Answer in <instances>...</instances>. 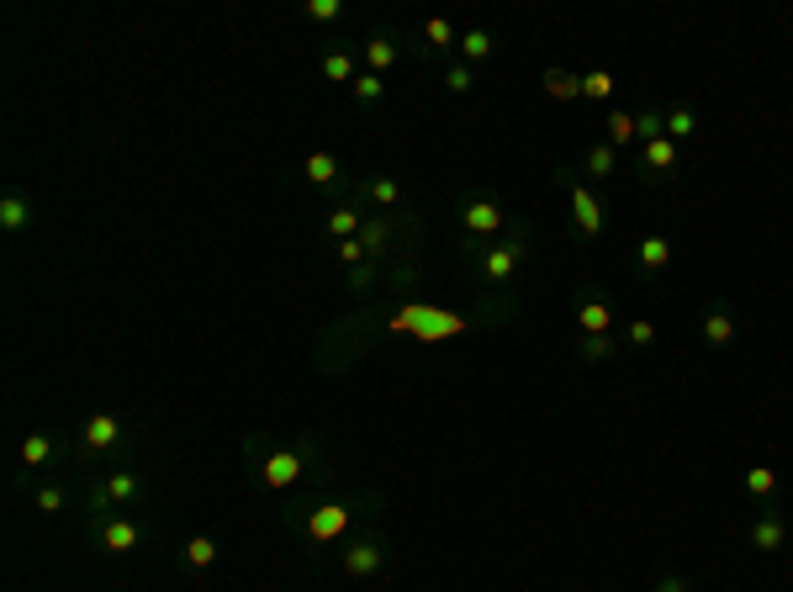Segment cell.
<instances>
[{
  "label": "cell",
  "mask_w": 793,
  "mask_h": 592,
  "mask_svg": "<svg viewBox=\"0 0 793 592\" xmlns=\"http://www.w3.org/2000/svg\"><path fill=\"white\" fill-rule=\"evenodd\" d=\"M186 567L191 571H212L217 567V540L212 534H196L191 546H186Z\"/></svg>",
  "instance_id": "35"
},
{
  "label": "cell",
  "mask_w": 793,
  "mask_h": 592,
  "mask_svg": "<svg viewBox=\"0 0 793 592\" xmlns=\"http://www.w3.org/2000/svg\"><path fill=\"white\" fill-rule=\"evenodd\" d=\"M625 344H629V350H650V344H656V323H650V318H629V323H625Z\"/></svg>",
  "instance_id": "38"
},
{
  "label": "cell",
  "mask_w": 793,
  "mask_h": 592,
  "mask_svg": "<svg viewBox=\"0 0 793 592\" xmlns=\"http://www.w3.org/2000/svg\"><path fill=\"white\" fill-rule=\"evenodd\" d=\"M582 333H614V297L603 285H577V302H572Z\"/></svg>",
  "instance_id": "11"
},
{
  "label": "cell",
  "mask_w": 793,
  "mask_h": 592,
  "mask_svg": "<svg viewBox=\"0 0 793 592\" xmlns=\"http://www.w3.org/2000/svg\"><path fill=\"white\" fill-rule=\"evenodd\" d=\"M698 127H703V122H698V112L688 101H672V106H667V138L672 143H693Z\"/></svg>",
  "instance_id": "27"
},
{
  "label": "cell",
  "mask_w": 793,
  "mask_h": 592,
  "mask_svg": "<svg viewBox=\"0 0 793 592\" xmlns=\"http://www.w3.org/2000/svg\"><path fill=\"white\" fill-rule=\"evenodd\" d=\"M144 498H148V476L117 466V471H106L91 487V523L106 519V513H122V508H133V502H144Z\"/></svg>",
  "instance_id": "4"
},
{
  "label": "cell",
  "mask_w": 793,
  "mask_h": 592,
  "mask_svg": "<svg viewBox=\"0 0 793 592\" xmlns=\"http://www.w3.org/2000/svg\"><path fill=\"white\" fill-rule=\"evenodd\" d=\"M302 175H307V186L328 190V186H338V159L328 154V148H317V154H307V165H302Z\"/></svg>",
  "instance_id": "28"
},
{
  "label": "cell",
  "mask_w": 793,
  "mask_h": 592,
  "mask_svg": "<svg viewBox=\"0 0 793 592\" xmlns=\"http://www.w3.org/2000/svg\"><path fill=\"white\" fill-rule=\"evenodd\" d=\"M698 339H703L709 350H730V344H735V312L720 308V302L703 308L698 312Z\"/></svg>",
  "instance_id": "16"
},
{
  "label": "cell",
  "mask_w": 793,
  "mask_h": 592,
  "mask_svg": "<svg viewBox=\"0 0 793 592\" xmlns=\"http://www.w3.org/2000/svg\"><path fill=\"white\" fill-rule=\"evenodd\" d=\"M376 281H382V260H365V264H355V270L344 276V285H349L355 297H365V291H371Z\"/></svg>",
  "instance_id": "37"
},
{
  "label": "cell",
  "mask_w": 793,
  "mask_h": 592,
  "mask_svg": "<svg viewBox=\"0 0 793 592\" xmlns=\"http://www.w3.org/2000/svg\"><path fill=\"white\" fill-rule=\"evenodd\" d=\"M397 228H403V217L397 212H371L361 228V243L371 260H386V249H392V238H397Z\"/></svg>",
  "instance_id": "17"
},
{
  "label": "cell",
  "mask_w": 793,
  "mask_h": 592,
  "mask_svg": "<svg viewBox=\"0 0 793 592\" xmlns=\"http://www.w3.org/2000/svg\"><path fill=\"white\" fill-rule=\"evenodd\" d=\"M413 53L418 59H456L460 53V32L450 17H429V22L413 32Z\"/></svg>",
  "instance_id": "12"
},
{
  "label": "cell",
  "mask_w": 793,
  "mask_h": 592,
  "mask_svg": "<svg viewBox=\"0 0 793 592\" xmlns=\"http://www.w3.org/2000/svg\"><path fill=\"white\" fill-rule=\"evenodd\" d=\"M741 492L745 498H757V502H778V471H772V466H745Z\"/></svg>",
  "instance_id": "26"
},
{
  "label": "cell",
  "mask_w": 793,
  "mask_h": 592,
  "mask_svg": "<svg viewBox=\"0 0 793 592\" xmlns=\"http://www.w3.org/2000/svg\"><path fill=\"white\" fill-rule=\"evenodd\" d=\"M667 264H672V238L667 233H646L640 243H635V276L640 281H661L667 276Z\"/></svg>",
  "instance_id": "15"
},
{
  "label": "cell",
  "mask_w": 793,
  "mask_h": 592,
  "mask_svg": "<svg viewBox=\"0 0 793 592\" xmlns=\"http://www.w3.org/2000/svg\"><path fill=\"white\" fill-rule=\"evenodd\" d=\"M524 255H529V222H513L503 238H492L487 249L466 255V260H471V276H477L487 291H503V285L524 270Z\"/></svg>",
  "instance_id": "1"
},
{
  "label": "cell",
  "mask_w": 793,
  "mask_h": 592,
  "mask_svg": "<svg viewBox=\"0 0 793 592\" xmlns=\"http://www.w3.org/2000/svg\"><path fill=\"white\" fill-rule=\"evenodd\" d=\"M492 53H498V38H492L487 27H471V32H460V53H456V59H466L471 70H477V64H487Z\"/></svg>",
  "instance_id": "25"
},
{
  "label": "cell",
  "mask_w": 793,
  "mask_h": 592,
  "mask_svg": "<svg viewBox=\"0 0 793 592\" xmlns=\"http://www.w3.org/2000/svg\"><path fill=\"white\" fill-rule=\"evenodd\" d=\"M619 169H625V154H619V148H608L603 138L582 148V180H614Z\"/></svg>",
  "instance_id": "18"
},
{
  "label": "cell",
  "mask_w": 793,
  "mask_h": 592,
  "mask_svg": "<svg viewBox=\"0 0 793 592\" xmlns=\"http://www.w3.org/2000/svg\"><path fill=\"white\" fill-rule=\"evenodd\" d=\"M59 450H64V445H59L53 434H27V439H22V466H32V471H38V466H49Z\"/></svg>",
  "instance_id": "31"
},
{
  "label": "cell",
  "mask_w": 793,
  "mask_h": 592,
  "mask_svg": "<svg viewBox=\"0 0 793 592\" xmlns=\"http://www.w3.org/2000/svg\"><path fill=\"white\" fill-rule=\"evenodd\" d=\"M355 519H376V498H323L313 502L307 513H302V534H307V546H338L344 534H349V523Z\"/></svg>",
  "instance_id": "2"
},
{
  "label": "cell",
  "mask_w": 793,
  "mask_h": 592,
  "mask_svg": "<svg viewBox=\"0 0 793 592\" xmlns=\"http://www.w3.org/2000/svg\"><path fill=\"white\" fill-rule=\"evenodd\" d=\"M677 169H682V143L656 138L646 148H635V180L640 186H667V180H677Z\"/></svg>",
  "instance_id": "8"
},
{
  "label": "cell",
  "mask_w": 793,
  "mask_h": 592,
  "mask_svg": "<svg viewBox=\"0 0 793 592\" xmlns=\"http://www.w3.org/2000/svg\"><path fill=\"white\" fill-rule=\"evenodd\" d=\"M540 85L551 101H582V74H566V70H545L540 74Z\"/></svg>",
  "instance_id": "29"
},
{
  "label": "cell",
  "mask_w": 793,
  "mask_h": 592,
  "mask_svg": "<svg viewBox=\"0 0 793 592\" xmlns=\"http://www.w3.org/2000/svg\"><path fill=\"white\" fill-rule=\"evenodd\" d=\"M460 228H466V255L487 249L492 238L508 233L503 201H498V196H471V201H460Z\"/></svg>",
  "instance_id": "5"
},
{
  "label": "cell",
  "mask_w": 793,
  "mask_h": 592,
  "mask_svg": "<svg viewBox=\"0 0 793 592\" xmlns=\"http://www.w3.org/2000/svg\"><path fill=\"white\" fill-rule=\"evenodd\" d=\"M349 95H355V106H365V112H371V106H382V101H386V80H382V74H371V70H361V80L349 85Z\"/></svg>",
  "instance_id": "33"
},
{
  "label": "cell",
  "mask_w": 793,
  "mask_h": 592,
  "mask_svg": "<svg viewBox=\"0 0 793 592\" xmlns=\"http://www.w3.org/2000/svg\"><path fill=\"white\" fill-rule=\"evenodd\" d=\"M445 91H450V95H471V91H477V70H471L466 59H450V64H445Z\"/></svg>",
  "instance_id": "34"
},
{
  "label": "cell",
  "mask_w": 793,
  "mask_h": 592,
  "mask_svg": "<svg viewBox=\"0 0 793 592\" xmlns=\"http://www.w3.org/2000/svg\"><path fill=\"white\" fill-rule=\"evenodd\" d=\"M64 502H70V492H64V481H43V487L32 492V508H38L43 519H59V513H64Z\"/></svg>",
  "instance_id": "32"
},
{
  "label": "cell",
  "mask_w": 793,
  "mask_h": 592,
  "mask_svg": "<svg viewBox=\"0 0 793 592\" xmlns=\"http://www.w3.org/2000/svg\"><path fill=\"white\" fill-rule=\"evenodd\" d=\"M91 529H96V546L106 550V555H133L138 540H144V529L127 519V513H106V519H96Z\"/></svg>",
  "instance_id": "13"
},
{
  "label": "cell",
  "mask_w": 793,
  "mask_h": 592,
  "mask_svg": "<svg viewBox=\"0 0 793 592\" xmlns=\"http://www.w3.org/2000/svg\"><path fill=\"white\" fill-rule=\"evenodd\" d=\"M307 22H317V27L344 22V0H307Z\"/></svg>",
  "instance_id": "39"
},
{
  "label": "cell",
  "mask_w": 793,
  "mask_h": 592,
  "mask_svg": "<svg viewBox=\"0 0 793 592\" xmlns=\"http://www.w3.org/2000/svg\"><path fill=\"white\" fill-rule=\"evenodd\" d=\"M117 445H127V424L112 418V413H96V418H85L80 424V450L91 455V460H106V455H117Z\"/></svg>",
  "instance_id": "10"
},
{
  "label": "cell",
  "mask_w": 793,
  "mask_h": 592,
  "mask_svg": "<svg viewBox=\"0 0 793 592\" xmlns=\"http://www.w3.org/2000/svg\"><path fill=\"white\" fill-rule=\"evenodd\" d=\"M361 59H365V70L386 80V74L397 70V59H403V38H397L392 27H376V32L361 43Z\"/></svg>",
  "instance_id": "14"
},
{
  "label": "cell",
  "mask_w": 793,
  "mask_h": 592,
  "mask_svg": "<svg viewBox=\"0 0 793 592\" xmlns=\"http://www.w3.org/2000/svg\"><path fill=\"white\" fill-rule=\"evenodd\" d=\"M555 180L572 196V238L577 243H598L603 228H608V212H603V196L593 190V180H582L577 169H555Z\"/></svg>",
  "instance_id": "3"
},
{
  "label": "cell",
  "mask_w": 793,
  "mask_h": 592,
  "mask_svg": "<svg viewBox=\"0 0 793 592\" xmlns=\"http://www.w3.org/2000/svg\"><path fill=\"white\" fill-rule=\"evenodd\" d=\"M789 540H793V523L778 502H762V513H751V523H745V546L757 555H778V550H789Z\"/></svg>",
  "instance_id": "9"
},
{
  "label": "cell",
  "mask_w": 793,
  "mask_h": 592,
  "mask_svg": "<svg viewBox=\"0 0 793 592\" xmlns=\"http://www.w3.org/2000/svg\"><path fill=\"white\" fill-rule=\"evenodd\" d=\"M317 70H323V80H328V85H355V80H361V70H355V53H349V48H323Z\"/></svg>",
  "instance_id": "22"
},
{
  "label": "cell",
  "mask_w": 793,
  "mask_h": 592,
  "mask_svg": "<svg viewBox=\"0 0 793 592\" xmlns=\"http://www.w3.org/2000/svg\"><path fill=\"white\" fill-rule=\"evenodd\" d=\"M361 228H365L361 201H344V207H334V212H328V222H323V233H328V243H344V238H361Z\"/></svg>",
  "instance_id": "21"
},
{
  "label": "cell",
  "mask_w": 793,
  "mask_h": 592,
  "mask_svg": "<svg viewBox=\"0 0 793 592\" xmlns=\"http://www.w3.org/2000/svg\"><path fill=\"white\" fill-rule=\"evenodd\" d=\"M656 592H693V588H688L682 571H667V577H656Z\"/></svg>",
  "instance_id": "41"
},
{
  "label": "cell",
  "mask_w": 793,
  "mask_h": 592,
  "mask_svg": "<svg viewBox=\"0 0 793 592\" xmlns=\"http://www.w3.org/2000/svg\"><path fill=\"white\" fill-rule=\"evenodd\" d=\"M386 534L382 529H365V534H349L344 550H338V571L349 577V582H371V577H382L386 567Z\"/></svg>",
  "instance_id": "6"
},
{
  "label": "cell",
  "mask_w": 793,
  "mask_h": 592,
  "mask_svg": "<svg viewBox=\"0 0 793 592\" xmlns=\"http://www.w3.org/2000/svg\"><path fill=\"white\" fill-rule=\"evenodd\" d=\"M619 350H625V339H614V333H582V339H577V360H582V365H608Z\"/></svg>",
  "instance_id": "23"
},
{
  "label": "cell",
  "mask_w": 793,
  "mask_h": 592,
  "mask_svg": "<svg viewBox=\"0 0 793 592\" xmlns=\"http://www.w3.org/2000/svg\"><path fill=\"white\" fill-rule=\"evenodd\" d=\"M619 91V80L608 70H587L582 74V101H608V95Z\"/></svg>",
  "instance_id": "36"
},
{
  "label": "cell",
  "mask_w": 793,
  "mask_h": 592,
  "mask_svg": "<svg viewBox=\"0 0 793 592\" xmlns=\"http://www.w3.org/2000/svg\"><path fill=\"white\" fill-rule=\"evenodd\" d=\"M361 201L382 207V212H397V207L408 201V190H403V180H392V175H365V180H361Z\"/></svg>",
  "instance_id": "19"
},
{
  "label": "cell",
  "mask_w": 793,
  "mask_h": 592,
  "mask_svg": "<svg viewBox=\"0 0 793 592\" xmlns=\"http://www.w3.org/2000/svg\"><path fill=\"white\" fill-rule=\"evenodd\" d=\"M603 143L619 148V154L629 159V148H635V112H619V106H614V112L603 117Z\"/></svg>",
  "instance_id": "24"
},
{
  "label": "cell",
  "mask_w": 793,
  "mask_h": 592,
  "mask_svg": "<svg viewBox=\"0 0 793 592\" xmlns=\"http://www.w3.org/2000/svg\"><path fill=\"white\" fill-rule=\"evenodd\" d=\"M667 138V112L661 106H646V112H635V148H646V143Z\"/></svg>",
  "instance_id": "30"
},
{
  "label": "cell",
  "mask_w": 793,
  "mask_h": 592,
  "mask_svg": "<svg viewBox=\"0 0 793 592\" xmlns=\"http://www.w3.org/2000/svg\"><path fill=\"white\" fill-rule=\"evenodd\" d=\"M32 222H38L32 196H22V190H6V196H0V228H6V233H27Z\"/></svg>",
  "instance_id": "20"
},
{
  "label": "cell",
  "mask_w": 793,
  "mask_h": 592,
  "mask_svg": "<svg viewBox=\"0 0 793 592\" xmlns=\"http://www.w3.org/2000/svg\"><path fill=\"white\" fill-rule=\"evenodd\" d=\"M317 455L313 439H302V445H286V450H270L260 460V481L270 487V492H286V487H296L302 481V471H307V460Z\"/></svg>",
  "instance_id": "7"
},
{
  "label": "cell",
  "mask_w": 793,
  "mask_h": 592,
  "mask_svg": "<svg viewBox=\"0 0 793 592\" xmlns=\"http://www.w3.org/2000/svg\"><path fill=\"white\" fill-rule=\"evenodd\" d=\"M334 260H344L349 270H355V264H365L371 255H365V243H361V238H344V243H334Z\"/></svg>",
  "instance_id": "40"
}]
</instances>
